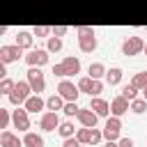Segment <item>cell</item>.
Here are the masks:
<instances>
[{"label": "cell", "mask_w": 147, "mask_h": 147, "mask_svg": "<svg viewBox=\"0 0 147 147\" xmlns=\"http://www.w3.org/2000/svg\"><path fill=\"white\" fill-rule=\"evenodd\" d=\"M32 94H34V92H32V87H30L28 80H16V85H14V90L7 94V99H9L11 106H23Z\"/></svg>", "instance_id": "6da1fadb"}, {"label": "cell", "mask_w": 147, "mask_h": 147, "mask_svg": "<svg viewBox=\"0 0 147 147\" xmlns=\"http://www.w3.org/2000/svg\"><path fill=\"white\" fill-rule=\"evenodd\" d=\"M25 80L30 83V87H32V92H34V94H41V92H44V87H46V78H44L41 67H28Z\"/></svg>", "instance_id": "7a4b0ae2"}, {"label": "cell", "mask_w": 147, "mask_h": 147, "mask_svg": "<svg viewBox=\"0 0 147 147\" xmlns=\"http://www.w3.org/2000/svg\"><path fill=\"white\" fill-rule=\"evenodd\" d=\"M145 44L147 41H142V37H126L124 41H122V55H126V57H133V55H140L142 51H145Z\"/></svg>", "instance_id": "3957f363"}, {"label": "cell", "mask_w": 147, "mask_h": 147, "mask_svg": "<svg viewBox=\"0 0 147 147\" xmlns=\"http://www.w3.org/2000/svg\"><path fill=\"white\" fill-rule=\"evenodd\" d=\"M119 131H122V117L108 115V117H106V124H103V138H106V140H119V138H122Z\"/></svg>", "instance_id": "277c9868"}, {"label": "cell", "mask_w": 147, "mask_h": 147, "mask_svg": "<svg viewBox=\"0 0 147 147\" xmlns=\"http://www.w3.org/2000/svg\"><path fill=\"white\" fill-rule=\"evenodd\" d=\"M11 124H14V129H18L23 133L30 131V113L25 106H16V110H11Z\"/></svg>", "instance_id": "5b68a950"}, {"label": "cell", "mask_w": 147, "mask_h": 147, "mask_svg": "<svg viewBox=\"0 0 147 147\" xmlns=\"http://www.w3.org/2000/svg\"><path fill=\"white\" fill-rule=\"evenodd\" d=\"M48 57H51L48 48H32V51H28V55H23L28 67H44L48 62Z\"/></svg>", "instance_id": "8992f818"}, {"label": "cell", "mask_w": 147, "mask_h": 147, "mask_svg": "<svg viewBox=\"0 0 147 147\" xmlns=\"http://www.w3.org/2000/svg\"><path fill=\"white\" fill-rule=\"evenodd\" d=\"M57 94L64 99V101H76L78 99V94H80V90H78V83H74V80H60L57 83Z\"/></svg>", "instance_id": "52a82bcc"}, {"label": "cell", "mask_w": 147, "mask_h": 147, "mask_svg": "<svg viewBox=\"0 0 147 147\" xmlns=\"http://www.w3.org/2000/svg\"><path fill=\"white\" fill-rule=\"evenodd\" d=\"M39 126H41V131H46V133L57 131V126H60L57 113H55V110H46V113L41 115V119H39Z\"/></svg>", "instance_id": "ba28073f"}, {"label": "cell", "mask_w": 147, "mask_h": 147, "mask_svg": "<svg viewBox=\"0 0 147 147\" xmlns=\"http://www.w3.org/2000/svg\"><path fill=\"white\" fill-rule=\"evenodd\" d=\"M21 55H23V48H18L16 44H11V46H0V62H5V64L16 62Z\"/></svg>", "instance_id": "9c48e42d"}, {"label": "cell", "mask_w": 147, "mask_h": 147, "mask_svg": "<svg viewBox=\"0 0 147 147\" xmlns=\"http://www.w3.org/2000/svg\"><path fill=\"white\" fill-rule=\"evenodd\" d=\"M129 110H131V101H129V99H124L122 94H117V96L110 101V115L122 117V115H126Z\"/></svg>", "instance_id": "30bf717a"}, {"label": "cell", "mask_w": 147, "mask_h": 147, "mask_svg": "<svg viewBox=\"0 0 147 147\" xmlns=\"http://www.w3.org/2000/svg\"><path fill=\"white\" fill-rule=\"evenodd\" d=\"M76 119L80 122V126H96V122H99V115L92 110V108H80L78 110V115H76Z\"/></svg>", "instance_id": "8fae6325"}, {"label": "cell", "mask_w": 147, "mask_h": 147, "mask_svg": "<svg viewBox=\"0 0 147 147\" xmlns=\"http://www.w3.org/2000/svg\"><path fill=\"white\" fill-rule=\"evenodd\" d=\"M14 44L23 51H32V44H34V34L28 32V30H18L16 37H14Z\"/></svg>", "instance_id": "7c38bea8"}, {"label": "cell", "mask_w": 147, "mask_h": 147, "mask_svg": "<svg viewBox=\"0 0 147 147\" xmlns=\"http://www.w3.org/2000/svg\"><path fill=\"white\" fill-rule=\"evenodd\" d=\"M90 108H92L99 117H108V115H110V103H108L106 99H101V96H92Z\"/></svg>", "instance_id": "4fadbf2b"}, {"label": "cell", "mask_w": 147, "mask_h": 147, "mask_svg": "<svg viewBox=\"0 0 147 147\" xmlns=\"http://www.w3.org/2000/svg\"><path fill=\"white\" fill-rule=\"evenodd\" d=\"M62 67H64V76H67V78L80 74V60L74 57V55H67V57L62 60Z\"/></svg>", "instance_id": "5bb4252c"}, {"label": "cell", "mask_w": 147, "mask_h": 147, "mask_svg": "<svg viewBox=\"0 0 147 147\" xmlns=\"http://www.w3.org/2000/svg\"><path fill=\"white\" fill-rule=\"evenodd\" d=\"M0 145H2V147H23L25 142H23L16 133H11L9 129H5V131L0 133Z\"/></svg>", "instance_id": "9a60e30c"}, {"label": "cell", "mask_w": 147, "mask_h": 147, "mask_svg": "<svg viewBox=\"0 0 147 147\" xmlns=\"http://www.w3.org/2000/svg\"><path fill=\"white\" fill-rule=\"evenodd\" d=\"M23 106L28 108V113H39V110H44V108H46V99H41L39 94H32Z\"/></svg>", "instance_id": "2e32d148"}, {"label": "cell", "mask_w": 147, "mask_h": 147, "mask_svg": "<svg viewBox=\"0 0 147 147\" xmlns=\"http://www.w3.org/2000/svg\"><path fill=\"white\" fill-rule=\"evenodd\" d=\"M78 48L80 53H94L96 51V37H78Z\"/></svg>", "instance_id": "e0dca14e"}, {"label": "cell", "mask_w": 147, "mask_h": 147, "mask_svg": "<svg viewBox=\"0 0 147 147\" xmlns=\"http://www.w3.org/2000/svg\"><path fill=\"white\" fill-rule=\"evenodd\" d=\"M106 64L103 62H92L90 67H87V74H90V78H96V80H101V78H106Z\"/></svg>", "instance_id": "ac0fdd59"}, {"label": "cell", "mask_w": 147, "mask_h": 147, "mask_svg": "<svg viewBox=\"0 0 147 147\" xmlns=\"http://www.w3.org/2000/svg\"><path fill=\"white\" fill-rule=\"evenodd\" d=\"M23 142H25V147H44V136L34 133V131H25Z\"/></svg>", "instance_id": "d6986e66"}, {"label": "cell", "mask_w": 147, "mask_h": 147, "mask_svg": "<svg viewBox=\"0 0 147 147\" xmlns=\"http://www.w3.org/2000/svg\"><path fill=\"white\" fill-rule=\"evenodd\" d=\"M122 76H124V71H122L119 67H110V69L106 71V83H108V85H119V83H122Z\"/></svg>", "instance_id": "ffe728a7"}, {"label": "cell", "mask_w": 147, "mask_h": 147, "mask_svg": "<svg viewBox=\"0 0 147 147\" xmlns=\"http://www.w3.org/2000/svg\"><path fill=\"white\" fill-rule=\"evenodd\" d=\"M64 103H67V101L55 92V94H51V96L46 99V110H55V113H57V110H62V108H64Z\"/></svg>", "instance_id": "44dd1931"}, {"label": "cell", "mask_w": 147, "mask_h": 147, "mask_svg": "<svg viewBox=\"0 0 147 147\" xmlns=\"http://www.w3.org/2000/svg\"><path fill=\"white\" fill-rule=\"evenodd\" d=\"M76 131H78V129H76L74 122H69V119H67V122H60V126H57V133H60L62 138H71V136H76Z\"/></svg>", "instance_id": "7402d4cb"}, {"label": "cell", "mask_w": 147, "mask_h": 147, "mask_svg": "<svg viewBox=\"0 0 147 147\" xmlns=\"http://www.w3.org/2000/svg\"><path fill=\"white\" fill-rule=\"evenodd\" d=\"M46 48H48V53H60V51H62V37L51 34V37L46 39Z\"/></svg>", "instance_id": "603a6c76"}, {"label": "cell", "mask_w": 147, "mask_h": 147, "mask_svg": "<svg viewBox=\"0 0 147 147\" xmlns=\"http://www.w3.org/2000/svg\"><path fill=\"white\" fill-rule=\"evenodd\" d=\"M138 92H140V90H138V87H136L133 83H129V85H124V87H122V92H119V94H122L124 99L133 101V99H138Z\"/></svg>", "instance_id": "cb8c5ba5"}, {"label": "cell", "mask_w": 147, "mask_h": 147, "mask_svg": "<svg viewBox=\"0 0 147 147\" xmlns=\"http://www.w3.org/2000/svg\"><path fill=\"white\" fill-rule=\"evenodd\" d=\"M147 110V99L142 96V99H133L131 101V113H136V115H142Z\"/></svg>", "instance_id": "d4e9b609"}, {"label": "cell", "mask_w": 147, "mask_h": 147, "mask_svg": "<svg viewBox=\"0 0 147 147\" xmlns=\"http://www.w3.org/2000/svg\"><path fill=\"white\" fill-rule=\"evenodd\" d=\"M131 83H133L138 90H145V87H147V71H138V74H133Z\"/></svg>", "instance_id": "484cf974"}, {"label": "cell", "mask_w": 147, "mask_h": 147, "mask_svg": "<svg viewBox=\"0 0 147 147\" xmlns=\"http://www.w3.org/2000/svg\"><path fill=\"white\" fill-rule=\"evenodd\" d=\"M32 34H34V37L48 39V37L53 34V28H48V25H34V28H32Z\"/></svg>", "instance_id": "4316f807"}, {"label": "cell", "mask_w": 147, "mask_h": 147, "mask_svg": "<svg viewBox=\"0 0 147 147\" xmlns=\"http://www.w3.org/2000/svg\"><path fill=\"white\" fill-rule=\"evenodd\" d=\"M92 83H94V78L83 76V78L78 80V90H80V92H85V94H92Z\"/></svg>", "instance_id": "83f0119b"}, {"label": "cell", "mask_w": 147, "mask_h": 147, "mask_svg": "<svg viewBox=\"0 0 147 147\" xmlns=\"http://www.w3.org/2000/svg\"><path fill=\"white\" fill-rule=\"evenodd\" d=\"M78 110H80V106H78L76 101H67V103H64V108H62V113H64L67 117H76V115H78Z\"/></svg>", "instance_id": "f1b7e54d"}, {"label": "cell", "mask_w": 147, "mask_h": 147, "mask_svg": "<svg viewBox=\"0 0 147 147\" xmlns=\"http://www.w3.org/2000/svg\"><path fill=\"white\" fill-rule=\"evenodd\" d=\"M90 133H92V129H90V126H80V129L76 131V138H78L83 145H90Z\"/></svg>", "instance_id": "f546056e"}, {"label": "cell", "mask_w": 147, "mask_h": 147, "mask_svg": "<svg viewBox=\"0 0 147 147\" xmlns=\"http://www.w3.org/2000/svg\"><path fill=\"white\" fill-rule=\"evenodd\" d=\"M9 122H11V110L0 108V129H7V126H9Z\"/></svg>", "instance_id": "4dcf8cb0"}, {"label": "cell", "mask_w": 147, "mask_h": 147, "mask_svg": "<svg viewBox=\"0 0 147 147\" xmlns=\"http://www.w3.org/2000/svg\"><path fill=\"white\" fill-rule=\"evenodd\" d=\"M101 140H103V129L92 126V133H90V145H99Z\"/></svg>", "instance_id": "1f68e13d"}, {"label": "cell", "mask_w": 147, "mask_h": 147, "mask_svg": "<svg viewBox=\"0 0 147 147\" xmlns=\"http://www.w3.org/2000/svg\"><path fill=\"white\" fill-rule=\"evenodd\" d=\"M14 85H16V83H14L11 78H2V80H0V94H9V92L14 90Z\"/></svg>", "instance_id": "d6a6232c"}, {"label": "cell", "mask_w": 147, "mask_h": 147, "mask_svg": "<svg viewBox=\"0 0 147 147\" xmlns=\"http://www.w3.org/2000/svg\"><path fill=\"white\" fill-rule=\"evenodd\" d=\"M76 34H78V37H92V34H94V28H92V25H78V28H76Z\"/></svg>", "instance_id": "836d02e7"}, {"label": "cell", "mask_w": 147, "mask_h": 147, "mask_svg": "<svg viewBox=\"0 0 147 147\" xmlns=\"http://www.w3.org/2000/svg\"><path fill=\"white\" fill-rule=\"evenodd\" d=\"M83 142L76 138V136H71V138H62V147H80Z\"/></svg>", "instance_id": "e575fe53"}, {"label": "cell", "mask_w": 147, "mask_h": 147, "mask_svg": "<svg viewBox=\"0 0 147 147\" xmlns=\"http://www.w3.org/2000/svg\"><path fill=\"white\" fill-rule=\"evenodd\" d=\"M101 92H103V83L94 78V83H92V94H90V96H99Z\"/></svg>", "instance_id": "d590c367"}, {"label": "cell", "mask_w": 147, "mask_h": 147, "mask_svg": "<svg viewBox=\"0 0 147 147\" xmlns=\"http://www.w3.org/2000/svg\"><path fill=\"white\" fill-rule=\"evenodd\" d=\"M67 32H69L67 25H53V34H55V37H64Z\"/></svg>", "instance_id": "8d00e7d4"}, {"label": "cell", "mask_w": 147, "mask_h": 147, "mask_svg": "<svg viewBox=\"0 0 147 147\" xmlns=\"http://www.w3.org/2000/svg\"><path fill=\"white\" fill-rule=\"evenodd\" d=\"M53 76H57V78H67V76H64V67H62V62H60V64H53Z\"/></svg>", "instance_id": "74e56055"}, {"label": "cell", "mask_w": 147, "mask_h": 147, "mask_svg": "<svg viewBox=\"0 0 147 147\" xmlns=\"http://www.w3.org/2000/svg\"><path fill=\"white\" fill-rule=\"evenodd\" d=\"M117 145H119V147H136V142H133L131 138H119Z\"/></svg>", "instance_id": "f35d334b"}, {"label": "cell", "mask_w": 147, "mask_h": 147, "mask_svg": "<svg viewBox=\"0 0 147 147\" xmlns=\"http://www.w3.org/2000/svg\"><path fill=\"white\" fill-rule=\"evenodd\" d=\"M103 147H119V145H117V140H106Z\"/></svg>", "instance_id": "ab89813d"}, {"label": "cell", "mask_w": 147, "mask_h": 147, "mask_svg": "<svg viewBox=\"0 0 147 147\" xmlns=\"http://www.w3.org/2000/svg\"><path fill=\"white\" fill-rule=\"evenodd\" d=\"M142 96H145V99H147V87H145V90H142Z\"/></svg>", "instance_id": "60d3db41"}, {"label": "cell", "mask_w": 147, "mask_h": 147, "mask_svg": "<svg viewBox=\"0 0 147 147\" xmlns=\"http://www.w3.org/2000/svg\"><path fill=\"white\" fill-rule=\"evenodd\" d=\"M142 53H145V55H147V44H145V51H142Z\"/></svg>", "instance_id": "b9f144b4"}]
</instances>
